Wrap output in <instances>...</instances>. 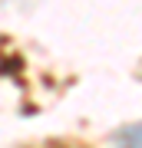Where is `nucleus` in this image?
Listing matches in <instances>:
<instances>
[{
    "mask_svg": "<svg viewBox=\"0 0 142 148\" xmlns=\"http://www.w3.org/2000/svg\"><path fill=\"white\" fill-rule=\"evenodd\" d=\"M116 148H142V125H139V128H129V132H122L119 142H116Z\"/></svg>",
    "mask_w": 142,
    "mask_h": 148,
    "instance_id": "f257e3e1",
    "label": "nucleus"
}]
</instances>
